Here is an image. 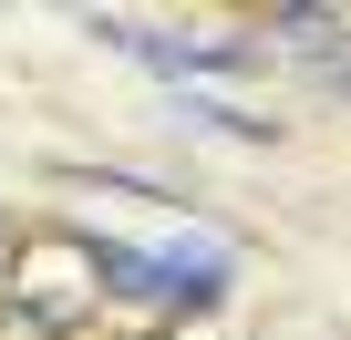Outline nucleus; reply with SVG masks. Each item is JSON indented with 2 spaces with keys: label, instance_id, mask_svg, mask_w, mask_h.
<instances>
[{
  "label": "nucleus",
  "instance_id": "f257e3e1",
  "mask_svg": "<svg viewBox=\"0 0 351 340\" xmlns=\"http://www.w3.org/2000/svg\"><path fill=\"white\" fill-rule=\"evenodd\" d=\"M114 278H145V289H165V299H217V278H228V258L217 248H186V258H104Z\"/></svg>",
  "mask_w": 351,
  "mask_h": 340
},
{
  "label": "nucleus",
  "instance_id": "f03ea898",
  "mask_svg": "<svg viewBox=\"0 0 351 340\" xmlns=\"http://www.w3.org/2000/svg\"><path fill=\"white\" fill-rule=\"evenodd\" d=\"M134 62H155V73H238L248 62V42H165V31H145V42H124Z\"/></svg>",
  "mask_w": 351,
  "mask_h": 340
}]
</instances>
